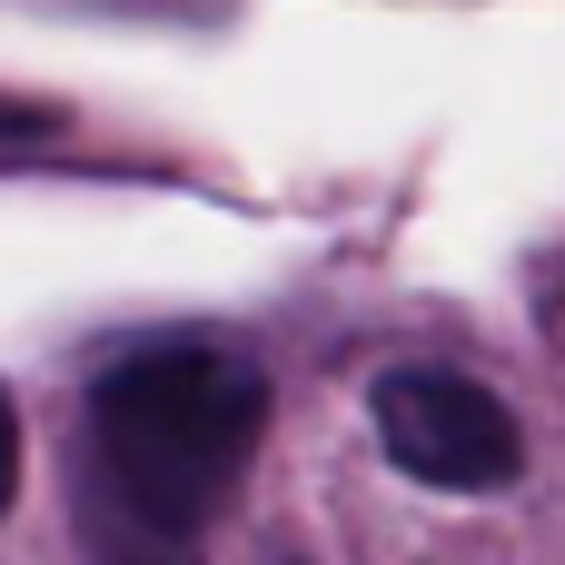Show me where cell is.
I'll return each mask as SVG.
<instances>
[{
	"label": "cell",
	"mask_w": 565,
	"mask_h": 565,
	"mask_svg": "<svg viewBox=\"0 0 565 565\" xmlns=\"http://www.w3.org/2000/svg\"><path fill=\"white\" fill-rule=\"evenodd\" d=\"M268 437V367L218 338H159L89 377L79 407V556L89 565H209V516L238 497Z\"/></svg>",
	"instance_id": "1"
},
{
	"label": "cell",
	"mask_w": 565,
	"mask_h": 565,
	"mask_svg": "<svg viewBox=\"0 0 565 565\" xmlns=\"http://www.w3.org/2000/svg\"><path fill=\"white\" fill-rule=\"evenodd\" d=\"M377 447L397 477L437 487V497H497L526 477V427L497 387L457 377V367H387L367 387Z\"/></svg>",
	"instance_id": "2"
},
{
	"label": "cell",
	"mask_w": 565,
	"mask_h": 565,
	"mask_svg": "<svg viewBox=\"0 0 565 565\" xmlns=\"http://www.w3.org/2000/svg\"><path fill=\"white\" fill-rule=\"evenodd\" d=\"M60 109H40V99H0V169H30V159H50L60 149Z\"/></svg>",
	"instance_id": "3"
},
{
	"label": "cell",
	"mask_w": 565,
	"mask_h": 565,
	"mask_svg": "<svg viewBox=\"0 0 565 565\" xmlns=\"http://www.w3.org/2000/svg\"><path fill=\"white\" fill-rule=\"evenodd\" d=\"M10 497H20V417L0 397V516H10Z\"/></svg>",
	"instance_id": "4"
},
{
	"label": "cell",
	"mask_w": 565,
	"mask_h": 565,
	"mask_svg": "<svg viewBox=\"0 0 565 565\" xmlns=\"http://www.w3.org/2000/svg\"><path fill=\"white\" fill-rule=\"evenodd\" d=\"M268 565H308V556H288V546H278V556H268Z\"/></svg>",
	"instance_id": "5"
}]
</instances>
